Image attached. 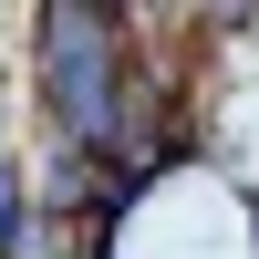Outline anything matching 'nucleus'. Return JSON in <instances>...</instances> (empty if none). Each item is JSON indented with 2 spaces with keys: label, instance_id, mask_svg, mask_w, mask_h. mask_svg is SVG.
<instances>
[{
  "label": "nucleus",
  "instance_id": "nucleus-1",
  "mask_svg": "<svg viewBox=\"0 0 259 259\" xmlns=\"http://www.w3.org/2000/svg\"><path fill=\"white\" fill-rule=\"evenodd\" d=\"M41 83H52L62 145L104 156L124 135V83H114V21L104 11H41Z\"/></svg>",
  "mask_w": 259,
  "mask_h": 259
}]
</instances>
